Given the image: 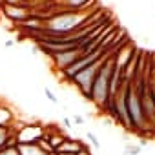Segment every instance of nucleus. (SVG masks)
I'll list each match as a JSON object with an SVG mask.
<instances>
[{
    "label": "nucleus",
    "mask_w": 155,
    "mask_h": 155,
    "mask_svg": "<svg viewBox=\"0 0 155 155\" xmlns=\"http://www.w3.org/2000/svg\"><path fill=\"white\" fill-rule=\"evenodd\" d=\"M139 146H140V148H146V146H148V139H140V140H139Z\"/></svg>",
    "instance_id": "nucleus-19"
},
{
    "label": "nucleus",
    "mask_w": 155,
    "mask_h": 155,
    "mask_svg": "<svg viewBox=\"0 0 155 155\" xmlns=\"http://www.w3.org/2000/svg\"><path fill=\"white\" fill-rule=\"evenodd\" d=\"M4 46H6V48H13V46H15V40H6Z\"/></svg>",
    "instance_id": "nucleus-20"
},
{
    "label": "nucleus",
    "mask_w": 155,
    "mask_h": 155,
    "mask_svg": "<svg viewBox=\"0 0 155 155\" xmlns=\"http://www.w3.org/2000/svg\"><path fill=\"white\" fill-rule=\"evenodd\" d=\"M15 133V128L13 126H8V128H0V150L6 148L8 144V139Z\"/></svg>",
    "instance_id": "nucleus-11"
},
{
    "label": "nucleus",
    "mask_w": 155,
    "mask_h": 155,
    "mask_svg": "<svg viewBox=\"0 0 155 155\" xmlns=\"http://www.w3.org/2000/svg\"><path fill=\"white\" fill-rule=\"evenodd\" d=\"M62 128H66V130H71L73 128V122H71V119L69 117H62Z\"/></svg>",
    "instance_id": "nucleus-17"
},
{
    "label": "nucleus",
    "mask_w": 155,
    "mask_h": 155,
    "mask_svg": "<svg viewBox=\"0 0 155 155\" xmlns=\"http://www.w3.org/2000/svg\"><path fill=\"white\" fill-rule=\"evenodd\" d=\"M140 146H139V142L137 144H133V142H126V146H124V153L126 155H139L140 153Z\"/></svg>",
    "instance_id": "nucleus-12"
},
{
    "label": "nucleus",
    "mask_w": 155,
    "mask_h": 155,
    "mask_svg": "<svg viewBox=\"0 0 155 155\" xmlns=\"http://www.w3.org/2000/svg\"><path fill=\"white\" fill-rule=\"evenodd\" d=\"M79 57H81V49L75 48V49H69V51H62L58 55H53L51 60H53V66L57 69H60V73H62L64 69H68Z\"/></svg>",
    "instance_id": "nucleus-6"
},
{
    "label": "nucleus",
    "mask_w": 155,
    "mask_h": 155,
    "mask_svg": "<svg viewBox=\"0 0 155 155\" xmlns=\"http://www.w3.org/2000/svg\"><path fill=\"white\" fill-rule=\"evenodd\" d=\"M86 139H88V144H91L95 150H101V140L97 139V135H95L93 131H88V133H86Z\"/></svg>",
    "instance_id": "nucleus-13"
},
{
    "label": "nucleus",
    "mask_w": 155,
    "mask_h": 155,
    "mask_svg": "<svg viewBox=\"0 0 155 155\" xmlns=\"http://www.w3.org/2000/svg\"><path fill=\"white\" fill-rule=\"evenodd\" d=\"M20 155H46L38 144H17Z\"/></svg>",
    "instance_id": "nucleus-10"
},
{
    "label": "nucleus",
    "mask_w": 155,
    "mask_h": 155,
    "mask_svg": "<svg viewBox=\"0 0 155 155\" xmlns=\"http://www.w3.org/2000/svg\"><path fill=\"white\" fill-rule=\"evenodd\" d=\"M13 120H15L13 111L9 108H6V106H0V128L13 126Z\"/></svg>",
    "instance_id": "nucleus-9"
},
{
    "label": "nucleus",
    "mask_w": 155,
    "mask_h": 155,
    "mask_svg": "<svg viewBox=\"0 0 155 155\" xmlns=\"http://www.w3.org/2000/svg\"><path fill=\"white\" fill-rule=\"evenodd\" d=\"M113 55H106L102 60V66L97 71V77L91 84V91H90V102H93L99 110H102V106L110 101V75H111V68H113Z\"/></svg>",
    "instance_id": "nucleus-1"
},
{
    "label": "nucleus",
    "mask_w": 155,
    "mask_h": 155,
    "mask_svg": "<svg viewBox=\"0 0 155 155\" xmlns=\"http://www.w3.org/2000/svg\"><path fill=\"white\" fill-rule=\"evenodd\" d=\"M86 146H88V144H86L84 140H81V139H71V137H66V139H64V142L55 150V153H73V155H77L79 151H82Z\"/></svg>",
    "instance_id": "nucleus-7"
},
{
    "label": "nucleus",
    "mask_w": 155,
    "mask_h": 155,
    "mask_svg": "<svg viewBox=\"0 0 155 155\" xmlns=\"http://www.w3.org/2000/svg\"><path fill=\"white\" fill-rule=\"evenodd\" d=\"M126 106H128V115H130V131L139 133V135H148L150 128H148L146 115L139 101V95L135 91L131 77L128 79V86H126Z\"/></svg>",
    "instance_id": "nucleus-2"
},
{
    "label": "nucleus",
    "mask_w": 155,
    "mask_h": 155,
    "mask_svg": "<svg viewBox=\"0 0 155 155\" xmlns=\"http://www.w3.org/2000/svg\"><path fill=\"white\" fill-rule=\"evenodd\" d=\"M44 93H46V97H48V101H51L53 104H58V97L49 90V88H44Z\"/></svg>",
    "instance_id": "nucleus-15"
},
{
    "label": "nucleus",
    "mask_w": 155,
    "mask_h": 155,
    "mask_svg": "<svg viewBox=\"0 0 155 155\" xmlns=\"http://www.w3.org/2000/svg\"><path fill=\"white\" fill-rule=\"evenodd\" d=\"M0 2H2V0H0Z\"/></svg>",
    "instance_id": "nucleus-21"
},
{
    "label": "nucleus",
    "mask_w": 155,
    "mask_h": 155,
    "mask_svg": "<svg viewBox=\"0 0 155 155\" xmlns=\"http://www.w3.org/2000/svg\"><path fill=\"white\" fill-rule=\"evenodd\" d=\"M55 2H60V9L57 11H86V8L93 2V0H55Z\"/></svg>",
    "instance_id": "nucleus-8"
},
{
    "label": "nucleus",
    "mask_w": 155,
    "mask_h": 155,
    "mask_svg": "<svg viewBox=\"0 0 155 155\" xmlns=\"http://www.w3.org/2000/svg\"><path fill=\"white\" fill-rule=\"evenodd\" d=\"M17 144H37L46 135V126L42 124H13Z\"/></svg>",
    "instance_id": "nucleus-4"
},
{
    "label": "nucleus",
    "mask_w": 155,
    "mask_h": 155,
    "mask_svg": "<svg viewBox=\"0 0 155 155\" xmlns=\"http://www.w3.org/2000/svg\"><path fill=\"white\" fill-rule=\"evenodd\" d=\"M106 57V55H104ZM104 57L101 58V60H97V62H93L91 66H88V68H84L82 71H79V73H75L71 79H69V82L79 90L81 93H82V97L86 99V101H90V91H91V84H93V81H95V77H97V71H99V68L102 66V60H104Z\"/></svg>",
    "instance_id": "nucleus-3"
},
{
    "label": "nucleus",
    "mask_w": 155,
    "mask_h": 155,
    "mask_svg": "<svg viewBox=\"0 0 155 155\" xmlns=\"http://www.w3.org/2000/svg\"><path fill=\"white\" fill-rule=\"evenodd\" d=\"M77 155H91V151H90V148L86 146V148H84L82 151H79V153H77Z\"/></svg>",
    "instance_id": "nucleus-18"
},
{
    "label": "nucleus",
    "mask_w": 155,
    "mask_h": 155,
    "mask_svg": "<svg viewBox=\"0 0 155 155\" xmlns=\"http://www.w3.org/2000/svg\"><path fill=\"white\" fill-rule=\"evenodd\" d=\"M0 6H2V13L13 20V22H26L31 15H33V9L29 8V4H4V2H0Z\"/></svg>",
    "instance_id": "nucleus-5"
},
{
    "label": "nucleus",
    "mask_w": 155,
    "mask_h": 155,
    "mask_svg": "<svg viewBox=\"0 0 155 155\" xmlns=\"http://www.w3.org/2000/svg\"><path fill=\"white\" fill-rule=\"evenodd\" d=\"M0 155H20V153H18V148L17 146H8V148L0 150Z\"/></svg>",
    "instance_id": "nucleus-14"
},
{
    "label": "nucleus",
    "mask_w": 155,
    "mask_h": 155,
    "mask_svg": "<svg viewBox=\"0 0 155 155\" xmlns=\"http://www.w3.org/2000/svg\"><path fill=\"white\" fill-rule=\"evenodd\" d=\"M69 119H71L73 126H81V124H84V120H86V119H84L82 115H77V113H75L73 117H69Z\"/></svg>",
    "instance_id": "nucleus-16"
}]
</instances>
